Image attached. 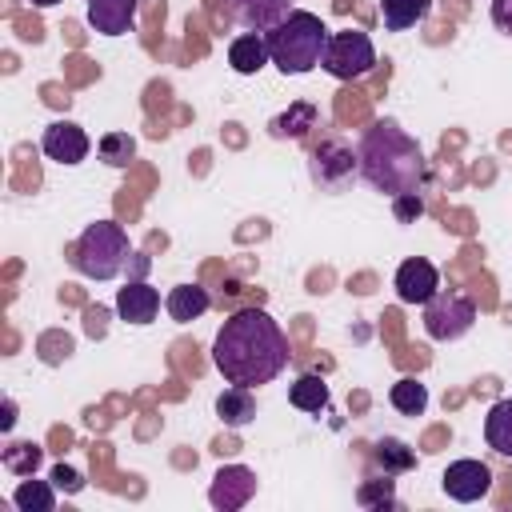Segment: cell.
Listing matches in <instances>:
<instances>
[{
	"mask_svg": "<svg viewBox=\"0 0 512 512\" xmlns=\"http://www.w3.org/2000/svg\"><path fill=\"white\" fill-rule=\"evenodd\" d=\"M12 424H16V400H4V416H0V428H4V432H12Z\"/></svg>",
	"mask_w": 512,
	"mask_h": 512,
	"instance_id": "32",
	"label": "cell"
},
{
	"mask_svg": "<svg viewBox=\"0 0 512 512\" xmlns=\"http://www.w3.org/2000/svg\"><path fill=\"white\" fill-rule=\"evenodd\" d=\"M40 460H44V448L32 444V440H12V444L0 452V464H4L12 476H36Z\"/></svg>",
	"mask_w": 512,
	"mask_h": 512,
	"instance_id": "25",
	"label": "cell"
},
{
	"mask_svg": "<svg viewBox=\"0 0 512 512\" xmlns=\"http://www.w3.org/2000/svg\"><path fill=\"white\" fill-rule=\"evenodd\" d=\"M372 460L384 476H400V472H412L416 468V452L400 440V436H380L372 444Z\"/></svg>",
	"mask_w": 512,
	"mask_h": 512,
	"instance_id": "20",
	"label": "cell"
},
{
	"mask_svg": "<svg viewBox=\"0 0 512 512\" xmlns=\"http://www.w3.org/2000/svg\"><path fill=\"white\" fill-rule=\"evenodd\" d=\"M328 28L316 12L308 8H292L276 28L264 32L268 40V56L284 76H304L324 60V44H328Z\"/></svg>",
	"mask_w": 512,
	"mask_h": 512,
	"instance_id": "3",
	"label": "cell"
},
{
	"mask_svg": "<svg viewBox=\"0 0 512 512\" xmlns=\"http://www.w3.org/2000/svg\"><path fill=\"white\" fill-rule=\"evenodd\" d=\"M164 308H168V316H172L176 324H192V320H200V316L212 308V296H208V288H200V284H176V288L168 292Z\"/></svg>",
	"mask_w": 512,
	"mask_h": 512,
	"instance_id": "17",
	"label": "cell"
},
{
	"mask_svg": "<svg viewBox=\"0 0 512 512\" xmlns=\"http://www.w3.org/2000/svg\"><path fill=\"white\" fill-rule=\"evenodd\" d=\"M96 156H100L108 168H128V160L136 156V140H132L128 132H108V136H100Z\"/></svg>",
	"mask_w": 512,
	"mask_h": 512,
	"instance_id": "26",
	"label": "cell"
},
{
	"mask_svg": "<svg viewBox=\"0 0 512 512\" xmlns=\"http://www.w3.org/2000/svg\"><path fill=\"white\" fill-rule=\"evenodd\" d=\"M216 416H220L228 428L252 424V420H256V396H252V388H244V384L224 388V392L216 396Z\"/></svg>",
	"mask_w": 512,
	"mask_h": 512,
	"instance_id": "18",
	"label": "cell"
},
{
	"mask_svg": "<svg viewBox=\"0 0 512 512\" xmlns=\"http://www.w3.org/2000/svg\"><path fill=\"white\" fill-rule=\"evenodd\" d=\"M432 0H380V20L388 32H408L428 16Z\"/></svg>",
	"mask_w": 512,
	"mask_h": 512,
	"instance_id": "21",
	"label": "cell"
},
{
	"mask_svg": "<svg viewBox=\"0 0 512 512\" xmlns=\"http://www.w3.org/2000/svg\"><path fill=\"white\" fill-rule=\"evenodd\" d=\"M228 64H232V72H240V76H256L264 64H272L264 32H240V36L228 44Z\"/></svg>",
	"mask_w": 512,
	"mask_h": 512,
	"instance_id": "15",
	"label": "cell"
},
{
	"mask_svg": "<svg viewBox=\"0 0 512 512\" xmlns=\"http://www.w3.org/2000/svg\"><path fill=\"white\" fill-rule=\"evenodd\" d=\"M136 4L140 0H88V24L100 36H124L136 24Z\"/></svg>",
	"mask_w": 512,
	"mask_h": 512,
	"instance_id": "13",
	"label": "cell"
},
{
	"mask_svg": "<svg viewBox=\"0 0 512 512\" xmlns=\"http://www.w3.org/2000/svg\"><path fill=\"white\" fill-rule=\"evenodd\" d=\"M104 320H108L104 308H88V312H84V328H88V336H104Z\"/></svg>",
	"mask_w": 512,
	"mask_h": 512,
	"instance_id": "31",
	"label": "cell"
},
{
	"mask_svg": "<svg viewBox=\"0 0 512 512\" xmlns=\"http://www.w3.org/2000/svg\"><path fill=\"white\" fill-rule=\"evenodd\" d=\"M160 312V292L144 280H132L116 292V316L128 320V324H152Z\"/></svg>",
	"mask_w": 512,
	"mask_h": 512,
	"instance_id": "12",
	"label": "cell"
},
{
	"mask_svg": "<svg viewBox=\"0 0 512 512\" xmlns=\"http://www.w3.org/2000/svg\"><path fill=\"white\" fill-rule=\"evenodd\" d=\"M492 24L512 36V0H492Z\"/></svg>",
	"mask_w": 512,
	"mask_h": 512,
	"instance_id": "30",
	"label": "cell"
},
{
	"mask_svg": "<svg viewBox=\"0 0 512 512\" xmlns=\"http://www.w3.org/2000/svg\"><path fill=\"white\" fill-rule=\"evenodd\" d=\"M440 488H444L452 500H460V504H476V500L488 496V488H492V472H488V464L464 456V460H452V464L444 468Z\"/></svg>",
	"mask_w": 512,
	"mask_h": 512,
	"instance_id": "8",
	"label": "cell"
},
{
	"mask_svg": "<svg viewBox=\"0 0 512 512\" xmlns=\"http://www.w3.org/2000/svg\"><path fill=\"white\" fill-rule=\"evenodd\" d=\"M360 176L388 196L400 192H420V184L428 180V160L420 152V144L396 124V120H376L364 136H360Z\"/></svg>",
	"mask_w": 512,
	"mask_h": 512,
	"instance_id": "2",
	"label": "cell"
},
{
	"mask_svg": "<svg viewBox=\"0 0 512 512\" xmlns=\"http://www.w3.org/2000/svg\"><path fill=\"white\" fill-rule=\"evenodd\" d=\"M484 444L512 460V396L496 400L484 416Z\"/></svg>",
	"mask_w": 512,
	"mask_h": 512,
	"instance_id": "19",
	"label": "cell"
},
{
	"mask_svg": "<svg viewBox=\"0 0 512 512\" xmlns=\"http://www.w3.org/2000/svg\"><path fill=\"white\" fill-rule=\"evenodd\" d=\"M308 176L320 192H344L360 176V156L344 140H320L308 156Z\"/></svg>",
	"mask_w": 512,
	"mask_h": 512,
	"instance_id": "6",
	"label": "cell"
},
{
	"mask_svg": "<svg viewBox=\"0 0 512 512\" xmlns=\"http://www.w3.org/2000/svg\"><path fill=\"white\" fill-rule=\"evenodd\" d=\"M56 492H60V488H56L52 480H36V476L28 480V476H24V480L16 484V492H12V504H16L20 512H52V508H56Z\"/></svg>",
	"mask_w": 512,
	"mask_h": 512,
	"instance_id": "22",
	"label": "cell"
},
{
	"mask_svg": "<svg viewBox=\"0 0 512 512\" xmlns=\"http://www.w3.org/2000/svg\"><path fill=\"white\" fill-rule=\"evenodd\" d=\"M72 268L88 280H112L128 264V232L116 220H96L72 244Z\"/></svg>",
	"mask_w": 512,
	"mask_h": 512,
	"instance_id": "4",
	"label": "cell"
},
{
	"mask_svg": "<svg viewBox=\"0 0 512 512\" xmlns=\"http://www.w3.org/2000/svg\"><path fill=\"white\" fill-rule=\"evenodd\" d=\"M32 8H52V4H60V0H28Z\"/></svg>",
	"mask_w": 512,
	"mask_h": 512,
	"instance_id": "33",
	"label": "cell"
},
{
	"mask_svg": "<svg viewBox=\"0 0 512 512\" xmlns=\"http://www.w3.org/2000/svg\"><path fill=\"white\" fill-rule=\"evenodd\" d=\"M476 324V304L464 292H436L424 304V332L432 340H460L468 328Z\"/></svg>",
	"mask_w": 512,
	"mask_h": 512,
	"instance_id": "7",
	"label": "cell"
},
{
	"mask_svg": "<svg viewBox=\"0 0 512 512\" xmlns=\"http://www.w3.org/2000/svg\"><path fill=\"white\" fill-rule=\"evenodd\" d=\"M356 500H360L364 508H396L392 480H388V476H384V480H364L360 492H356Z\"/></svg>",
	"mask_w": 512,
	"mask_h": 512,
	"instance_id": "27",
	"label": "cell"
},
{
	"mask_svg": "<svg viewBox=\"0 0 512 512\" xmlns=\"http://www.w3.org/2000/svg\"><path fill=\"white\" fill-rule=\"evenodd\" d=\"M212 364L228 384H268L288 368V336L264 308H240L220 324Z\"/></svg>",
	"mask_w": 512,
	"mask_h": 512,
	"instance_id": "1",
	"label": "cell"
},
{
	"mask_svg": "<svg viewBox=\"0 0 512 512\" xmlns=\"http://www.w3.org/2000/svg\"><path fill=\"white\" fill-rule=\"evenodd\" d=\"M40 148H44L48 160L72 168V164H80V160L88 156L92 140H88V132H84L80 124H72V120H52V124L44 128V136H40Z\"/></svg>",
	"mask_w": 512,
	"mask_h": 512,
	"instance_id": "10",
	"label": "cell"
},
{
	"mask_svg": "<svg viewBox=\"0 0 512 512\" xmlns=\"http://www.w3.org/2000/svg\"><path fill=\"white\" fill-rule=\"evenodd\" d=\"M316 120H320V108H316V104L292 100L280 116H272L268 132H272L276 140H300V136H308V128H316Z\"/></svg>",
	"mask_w": 512,
	"mask_h": 512,
	"instance_id": "16",
	"label": "cell"
},
{
	"mask_svg": "<svg viewBox=\"0 0 512 512\" xmlns=\"http://www.w3.org/2000/svg\"><path fill=\"white\" fill-rule=\"evenodd\" d=\"M60 492H68V496H76V492H84V476L76 472V468H68V464H52V476H48Z\"/></svg>",
	"mask_w": 512,
	"mask_h": 512,
	"instance_id": "29",
	"label": "cell"
},
{
	"mask_svg": "<svg viewBox=\"0 0 512 512\" xmlns=\"http://www.w3.org/2000/svg\"><path fill=\"white\" fill-rule=\"evenodd\" d=\"M388 404L400 412V416H424L428 408V388L416 380V376H404L388 388Z\"/></svg>",
	"mask_w": 512,
	"mask_h": 512,
	"instance_id": "24",
	"label": "cell"
},
{
	"mask_svg": "<svg viewBox=\"0 0 512 512\" xmlns=\"http://www.w3.org/2000/svg\"><path fill=\"white\" fill-rule=\"evenodd\" d=\"M320 68L336 80H360L376 68V48L368 40V32L360 28H348V32H332L328 44H324V60Z\"/></svg>",
	"mask_w": 512,
	"mask_h": 512,
	"instance_id": "5",
	"label": "cell"
},
{
	"mask_svg": "<svg viewBox=\"0 0 512 512\" xmlns=\"http://www.w3.org/2000/svg\"><path fill=\"white\" fill-rule=\"evenodd\" d=\"M288 404L300 408V412H324V408H328V384H324L316 372H304V376H296V384L288 388Z\"/></svg>",
	"mask_w": 512,
	"mask_h": 512,
	"instance_id": "23",
	"label": "cell"
},
{
	"mask_svg": "<svg viewBox=\"0 0 512 512\" xmlns=\"http://www.w3.org/2000/svg\"><path fill=\"white\" fill-rule=\"evenodd\" d=\"M436 292H440V272H436L432 260L412 256V260H404L396 268V296L404 304H428Z\"/></svg>",
	"mask_w": 512,
	"mask_h": 512,
	"instance_id": "11",
	"label": "cell"
},
{
	"mask_svg": "<svg viewBox=\"0 0 512 512\" xmlns=\"http://www.w3.org/2000/svg\"><path fill=\"white\" fill-rule=\"evenodd\" d=\"M224 4L248 32H268L292 12V0H224Z\"/></svg>",
	"mask_w": 512,
	"mask_h": 512,
	"instance_id": "14",
	"label": "cell"
},
{
	"mask_svg": "<svg viewBox=\"0 0 512 512\" xmlns=\"http://www.w3.org/2000/svg\"><path fill=\"white\" fill-rule=\"evenodd\" d=\"M392 216H396L400 224H416V220L424 216V196H420V192H400V196H392Z\"/></svg>",
	"mask_w": 512,
	"mask_h": 512,
	"instance_id": "28",
	"label": "cell"
},
{
	"mask_svg": "<svg viewBox=\"0 0 512 512\" xmlns=\"http://www.w3.org/2000/svg\"><path fill=\"white\" fill-rule=\"evenodd\" d=\"M252 496H256V472H252V468H244V464H224V468L212 476L208 504H212L216 512H236V508H244Z\"/></svg>",
	"mask_w": 512,
	"mask_h": 512,
	"instance_id": "9",
	"label": "cell"
}]
</instances>
